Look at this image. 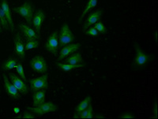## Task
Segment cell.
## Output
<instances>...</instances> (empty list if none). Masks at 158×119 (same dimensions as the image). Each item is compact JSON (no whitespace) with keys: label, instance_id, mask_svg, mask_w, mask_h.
<instances>
[{"label":"cell","instance_id":"cell-1","mask_svg":"<svg viewBox=\"0 0 158 119\" xmlns=\"http://www.w3.org/2000/svg\"><path fill=\"white\" fill-rule=\"evenodd\" d=\"M14 10L18 14L23 17L28 23L32 24V18L34 15V6L32 5L29 1H27L22 5L15 7Z\"/></svg>","mask_w":158,"mask_h":119},{"label":"cell","instance_id":"cell-2","mask_svg":"<svg viewBox=\"0 0 158 119\" xmlns=\"http://www.w3.org/2000/svg\"><path fill=\"white\" fill-rule=\"evenodd\" d=\"M26 109L32 112V114H34L35 115L41 116L44 114L51 113V112L57 111L59 110V106L55 104L52 102H48V103H44L43 104L40 105L38 106H33V107L28 106Z\"/></svg>","mask_w":158,"mask_h":119},{"label":"cell","instance_id":"cell-3","mask_svg":"<svg viewBox=\"0 0 158 119\" xmlns=\"http://www.w3.org/2000/svg\"><path fill=\"white\" fill-rule=\"evenodd\" d=\"M135 51L136 54L134 60V66L135 68H142L146 66L152 58V56L144 52L138 43L135 44Z\"/></svg>","mask_w":158,"mask_h":119},{"label":"cell","instance_id":"cell-4","mask_svg":"<svg viewBox=\"0 0 158 119\" xmlns=\"http://www.w3.org/2000/svg\"><path fill=\"white\" fill-rule=\"evenodd\" d=\"M74 40V36L72 31L67 23H64L62 26L61 30L59 34V43L60 47L70 44Z\"/></svg>","mask_w":158,"mask_h":119},{"label":"cell","instance_id":"cell-5","mask_svg":"<svg viewBox=\"0 0 158 119\" xmlns=\"http://www.w3.org/2000/svg\"><path fill=\"white\" fill-rule=\"evenodd\" d=\"M30 66L39 73H45L48 71V64L41 55L34 56L30 61Z\"/></svg>","mask_w":158,"mask_h":119},{"label":"cell","instance_id":"cell-6","mask_svg":"<svg viewBox=\"0 0 158 119\" xmlns=\"http://www.w3.org/2000/svg\"><path fill=\"white\" fill-rule=\"evenodd\" d=\"M29 84L33 92L42 90V89H47L48 85V75L45 73L40 77L30 80Z\"/></svg>","mask_w":158,"mask_h":119},{"label":"cell","instance_id":"cell-7","mask_svg":"<svg viewBox=\"0 0 158 119\" xmlns=\"http://www.w3.org/2000/svg\"><path fill=\"white\" fill-rule=\"evenodd\" d=\"M9 78L10 80V82L13 84V85L18 89L20 93L26 95L29 92V88L25 84V81H23L20 77H18L13 73H9Z\"/></svg>","mask_w":158,"mask_h":119},{"label":"cell","instance_id":"cell-8","mask_svg":"<svg viewBox=\"0 0 158 119\" xmlns=\"http://www.w3.org/2000/svg\"><path fill=\"white\" fill-rule=\"evenodd\" d=\"M59 47V33H58L57 31H56L48 36L47 42H46L45 48L49 53L56 54L57 53Z\"/></svg>","mask_w":158,"mask_h":119},{"label":"cell","instance_id":"cell-9","mask_svg":"<svg viewBox=\"0 0 158 119\" xmlns=\"http://www.w3.org/2000/svg\"><path fill=\"white\" fill-rule=\"evenodd\" d=\"M103 14H104V10L103 9H98L94 12H92L89 15L88 18H86V20L83 25V30L85 31L86 29H89L90 26H94L97 22H99Z\"/></svg>","mask_w":158,"mask_h":119},{"label":"cell","instance_id":"cell-10","mask_svg":"<svg viewBox=\"0 0 158 119\" xmlns=\"http://www.w3.org/2000/svg\"><path fill=\"white\" fill-rule=\"evenodd\" d=\"M3 82L4 86H5V90L8 96H10L13 99H19L21 97L20 92H18V89L15 88L13 84L9 81L8 77L6 74H3Z\"/></svg>","mask_w":158,"mask_h":119},{"label":"cell","instance_id":"cell-11","mask_svg":"<svg viewBox=\"0 0 158 119\" xmlns=\"http://www.w3.org/2000/svg\"><path fill=\"white\" fill-rule=\"evenodd\" d=\"M79 49H80V43H70V44L64 46L59 52V60L64 59L70 54L78 51Z\"/></svg>","mask_w":158,"mask_h":119},{"label":"cell","instance_id":"cell-12","mask_svg":"<svg viewBox=\"0 0 158 119\" xmlns=\"http://www.w3.org/2000/svg\"><path fill=\"white\" fill-rule=\"evenodd\" d=\"M14 44H15V51L16 54L21 59H23L25 55V44H24L22 37H21V35L19 33L15 35Z\"/></svg>","mask_w":158,"mask_h":119},{"label":"cell","instance_id":"cell-13","mask_svg":"<svg viewBox=\"0 0 158 119\" xmlns=\"http://www.w3.org/2000/svg\"><path fill=\"white\" fill-rule=\"evenodd\" d=\"M45 19V14L42 10H38L36 12L34 15H33V18H32V26H34L35 30L37 33V34H40V28H41L42 24H43L44 21Z\"/></svg>","mask_w":158,"mask_h":119},{"label":"cell","instance_id":"cell-14","mask_svg":"<svg viewBox=\"0 0 158 119\" xmlns=\"http://www.w3.org/2000/svg\"><path fill=\"white\" fill-rule=\"evenodd\" d=\"M19 28L22 31V33L26 37L27 40H37L39 39V35L36 32L34 29L29 27V26L25 25V24H20Z\"/></svg>","mask_w":158,"mask_h":119},{"label":"cell","instance_id":"cell-15","mask_svg":"<svg viewBox=\"0 0 158 119\" xmlns=\"http://www.w3.org/2000/svg\"><path fill=\"white\" fill-rule=\"evenodd\" d=\"M1 7L3 10L4 14L6 15V20H7L8 24H9V27L10 28L11 31H14L15 30V24H14V22H13L12 15H11L10 10L7 0H2V3H1Z\"/></svg>","mask_w":158,"mask_h":119},{"label":"cell","instance_id":"cell-16","mask_svg":"<svg viewBox=\"0 0 158 119\" xmlns=\"http://www.w3.org/2000/svg\"><path fill=\"white\" fill-rule=\"evenodd\" d=\"M45 96H46V90L42 89V90L36 91L32 95V100L33 106H38L40 105L43 104L45 102Z\"/></svg>","mask_w":158,"mask_h":119},{"label":"cell","instance_id":"cell-17","mask_svg":"<svg viewBox=\"0 0 158 119\" xmlns=\"http://www.w3.org/2000/svg\"><path fill=\"white\" fill-rule=\"evenodd\" d=\"M95 117L93 110V106L91 104L87 107L85 110H82L81 112H74V118H81V119H87V118H94Z\"/></svg>","mask_w":158,"mask_h":119},{"label":"cell","instance_id":"cell-18","mask_svg":"<svg viewBox=\"0 0 158 119\" xmlns=\"http://www.w3.org/2000/svg\"><path fill=\"white\" fill-rule=\"evenodd\" d=\"M97 2H98V0H89L87 4L85 5V6L84 10H83L81 16H80V18H79V21H78L79 23H81L82 19L84 18V17L85 16V15H86L90 10H92L94 9V8L97 6Z\"/></svg>","mask_w":158,"mask_h":119},{"label":"cell","instance_id":"cell-19","mask_svg":"<svg viewBox=\"0 0 158 119\" xmlns=\"http://www.w3.org/2000/svg\"><path fill=\"white\" fill-rule=\"evenodd\" d=\"M56 65L59 67L61 70L64 71V72H69L73 69H76L77 68H81L84 66L82 63L81 64H76V65H72V64L69 63H60V62H56Z\"/></svg>","mask_w":158,"mask_h":119},{"label":"cell","instance_id":"cell-20","mask_svg":"<svg viewBox=\"0 0 158 119\" xmlns=\"http://www.w3.org/2000/svg\"><path fill=\"white\" fill-rule=\"evenodd\" d=\"M65 63L72 64V65L82 63V57H81V54L78 52H76L75 54L70 55L67 59L65 60Z\"/></svg>","mask_w":158,"mask_h":119},{"label":"cell","instance_id":"cell-21","mask_svg":"<svg viewBox=\"0 0 158 119\" xmlns=\"http://www.w3.org/2000/svg\"><path fill=\"white\" fill-rule=\"evenodd\" d=\"M17 64H18L17 59H15V58H9V59H7L2 63V69L5 71L11 70V69H15Z\"/></svg>","mask_w":158,"mask_h":119},{"label":"cell","instance_id":"cell-22","mask_svg":"<svg viewBox=\"0 0 158 119\" xmlns=\"http://www.w3.org/2000/svg\"><path fill=\"white\" fill-rule=\"evenodd\" d=\"M89 104H91V98L89 96H87L76 106L75 112L77 113V112H81L82 110H85L89 106Z\"/></svg>","mask_w":158,"mask_h":119},{"label":"cell","instance_id":"cell-23","mask_svg":"<svg viewBox=\"0 0 158 119\" xmlns=\"http://www.w3.org/2000/svg\"><path fill=\"white\" fill-rule=\"evenodd\" d=\"M40 43L38 40H27L25 44V49L26 51L28 50H32L38 47Z\"/></svg>","mask_w":158,"mask_h":119},{"label":"cell","instance_id":"cell-24","mask_svg":"<svg viewBox=\"0 0 158 119\" xmlns=\"http://www.w3.org/2000/svg\"><path fill=\"white\" fill-rule=\"evenodd\" d=\"M0 22H1V24H2V27L5 30H7L9 29V24H8L6 15L4 14V11L2 9V7H0Z\"/></svg>","mask_w":158,"mask_h":119},{"label":"cell","instance_id":"cell-25","mask_svg":"<svg viewBox=\"0 0 158 119\" xmlns=\"http://www.w3.org/2000/svg\"><path fill=\"white\" fill-rule=\"evenodd\" d=\"M94 27H95V29H97L99 33H101V34H106V33H108V29H107L105 26L101 22H97L94 25Z\"/></svg>","mask_w":158,"mask_h":119},{"label":"cell","instance_id":"cell-26","mask_svg":"<svg viewBox=\"0 0 158 119\" xmlns=\"http://www.w3.org/2000/svg\"><path fill=\"white\" fill-rule=\"evenodd\" d=\"M15 70L16 72L18 73V74L19 75V77L22 78L23 81H26V77H25V71H24V68H23V65H22L21 63L18 62L17 64L16 67H15Z\"/></svg>","mask_w":158,"mask_h":119},{"label":"cell","instance_id":"cell-27","mask_svg":"<svg viewBox=\"0 0 158 119\" xmlns=\"http://www.w3.org/2000/svg\"><path fill=\"white\" fill-rule=\"evenodd\" d=\"M36 117L34 114H32V112L29 111V110H27V111H25L23 113L22 116H18L17 117V118H24V119H32Z\"/></svg>","mask_w":158,"mask_h":119},{"label":"cell","instance_id":"cell-28","mask_svg":"<svg viewBox=\"0 0 158 119\" xmlns=\"http://www.w3.org/2000/svg\"><path fill=\"white\" fill-rule=\"evenodd\" d=\"M85 34L86 35H89V36H97V35L99 34V33L97 32V29H95V27L89 28L87 30H85Z\"/></svg>","mask_w":158,"mask_h":119},{"label":"cell","instance_id":"cell-29","mask_svg":"<svg viewBox=\"0 0 158 119\" xmlns=\"http://www.w3.org/2000/svg\"><path fill=\"white\" fill-rule=\"evenodd\" d=\"M153 115L152 116V117L154 119H157V103L156 101L154 102V106H153Z\"/></svg>","mask_w":158,"mask_h":119},{"label":"cell","instance_id":"cell-30","mask_svg":"<svg viewBox=\"0 0 158 119\" xmlns=\"http://www.w3.org/2000/svg\"><path fill=\"white\" fill-rule=\"evenodd\" d=\"M119 117H121V118H128V119H132L134 118V115L132 114H131V113H126V114H122L121 116H119Z\"/></svg>","mask_w":158,"mask_h":119},{"label":"cell","instance_id":"cell-31","mask_svg":"<svg viewBox=\"0 0 158 119\" xmlns=\"http://www.w3.org/2000/svg\"><path fill=\"white\" fill-rule=\"evenodd\" d=\"M14 111H15V113L16 114H19V112H20L19 107H18V106H15V107H14Z\"/></svg>","mask_w":158,"mask_h":119},{"label":"cell","instance_id":"cell-32","mask_svg":"<svg viewBox=\"0 0 158 119\" xmlns=\"http://www.w3.org/2000/svg\"><path fill=\"white\" fill-rule=\"evenodd\" d=\"M2 32V24H1V22H0V33Z\"/></svg>","mask_w":158,"mask_h":119},{"label":"cell","instance_id":"cell-33","mask_svg":"<svg viewBox=\"0 0 158 119\" xmlns=\"http://www.w3.org/2000/svg\"><path fill=\"white\" fill-rule=\"evenodd\" d=\"M0 1H1V0H0Z\"/></svg>","mask_w":158,"mask_h":119}]
</instances>
